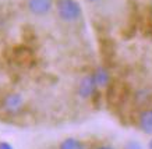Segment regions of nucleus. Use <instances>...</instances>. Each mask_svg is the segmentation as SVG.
Masks as SVG:
<instances>
[{
    "instance_id": "f257e3e1",
    "label": "nucleus",
    "mask_w": 152,
    "mask_h": 149,
    "mask_svg": "<svg viewBox=\"0 0 152 149\" xmlns=\"http://www.w3.org/2000/svg\"><path fill=\"white\" fill-rule=\"evenodd\" d=\"M56 10L59 18L64 23H75L83 15V9L77 0H57Z\"/></svg>"
},
{
    "instance_id": "39448f33",
    "label": "nucleus",
    "mask_w": 152,
    "mask_h": 149,
    "mask_svg": "<svg viewBox=\"0 0 152 149\" xmlns=\"http://www.w3.org/2000/svg\"><path fill=\"white\" fill-rule=\"evenodd\" d=\"M140 128L145 134H152V109L144 110L140 114Z\"/></svg>"
},
{
    "instance_id": "6e6552de",
    "label": "nucleus",
    "mask_w": 152,
    "mask_h": 149,
    "mask_svg": "<svg viewBox=\"0 0 152 149\" xmlns=\"http://www.w3.org/2000/svg\"><path fill=\"white\" fill-rule=\"evenodd\" d=\"M126 149H142L141 148V145L138 142H135V141H130L129 144L126 145Z\"/></svg>"
},
{
    "instance_id": "20e7f679",
    "label": "nucleus",
    "mask_w": 152,
    "mask_h": 149,
    "mask_svg": "<svg viewBox=\"0 0 152 149\" xmlns=\"http://www.w3.org/2000/svg\"><path fill=\"white\" fill-rule=\"evenodd\" d=\"M53 0H28V10L34 15L42 17L52 10Z\"/></svg>"
},
{
    "instance_id": "7ed1b4c3",
    "label": "nucleus",
    "mask_w": 152,
    "mask_h": 149,
    "mask_svg": "<svg viewBox=\"0 0 152 149\" xmlns=\"http://www.w3.org/2000/svg\"><path fill=\"white\" fill-rule=\"evenodd\" d=\"M96 89H98V85L95 82V79H94V75L92 74L85 75L84 78H81V81L78 84V95L83 99H88L95 93Z\"/></svg>"
},
{
    "instance_id": "9d476101",
    "label": "nucleus",
    "mask_w": 152,
    "mask_h": 149,
    "mask_svg": "<svg viewBox=\"0 0 152 149\" xmlns=\"http://www.w3.org/2000/svg\"><path fill=\"white\" fill-rule=\"evenodd\" d=\"M96 149H115V148H112V146H107V145H103V146H99V148Z\"/></svg>"
},
{
    "instance_id": "0eeeda50",
    "label": "nucleus",
    "mask_w": 152,
    "mask_h": 149,
    "mask_svg": "<svg viewBox=\"0 0 152 149\" xmlns=\"http://www.w3.org/2000/svg\"><path fill=\"white\" fill-rule=\"evenodd\" d=\"M59 149H85V145L77 138H66L60 144Z\"/></svg>"
},
{
    "instance_id": "f8f14e48",
    "label": "nucleus",
    "mask_w": 152,
    "mask_h": 149,
    "mask_svg": "<svg viewBox=\"0 0 152 149\" xmlns=\"http://www.w3.org/2000/svg\"><path fill=\"white\" fill-rule=\"evenodd\" d=\"M149 149H152V140L149 141Z\"/></svg>"
},
{
    "instance_id": "f03ea898",
    "label": "nucleus",
    "mask_w": 152,
    "mask_h": 149,
    "mask_svg": "<svg viewBox=\"0 0 152 149\" xmlns=\"http://www.w3.org/2000/svg\"><path fill=\"white\" fill-rule=\"evenodd\" d=\"M23 107H24V98L23 95L18 92H11L9 95H6L4 99H3V109L7 113L15 114Z\"/></svg>"
},
{
    "instance_id": "1a4fd4ad",
    "label": "nucleus",
    "mask_w": 152,
    "mask_h": 149,
    "mask_svg": "<svg viewBox=\"0 0 152 149\" xmlns=\"http://www.w3.org/2000/svg\"><path fill=\"white\" fill-rule=\"evenodd\" d=\"M0 149H14L13 145L9 144V142H6V141H3V142H0Z\"/></svg>"
},
{
    "instance_id": "423d86ee",
    "label": "nucleus",
    "mask_w": 152,
    "mask_h": 149,
    "mask_svg": "<svg viewBox=\"0 0 152 149\" xmlns=\"http://www.w3.org/2000/svg\"><path fill=\"white\" fill-rule=\"evenodd\" d=\"M94 75V79H95V82H96L98 88H102V86H106V85L109 84V81H110V74H109V71L103 68V67H99L96 70L92 73Z\"/></svg>"
},
{
    "instance_id": "9b49d317",
    "label": "nucleus",
    "mask_w": 152,
    "mask_h": 149,
    "mask_svg": "<svg viewBox=\"0 0 152 149\" xmlns=\"http://www.w3.org/2000/svg\"><path fill=\"white\" fill-rule=\"evenodd\" d=\"M88 1H91V3H96V1H101V0H88Z\"/></svg>"
}]
</instances>
